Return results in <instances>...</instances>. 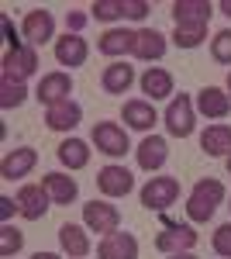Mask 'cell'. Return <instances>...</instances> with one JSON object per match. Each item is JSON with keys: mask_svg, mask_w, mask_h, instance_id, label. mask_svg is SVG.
Wrapping results in <instances>:
<instances>
[{"mask_svg": "<svg viewBox=\"0 0 231 259\" xmlns=\"http://www.w3.org/2000/svg\"><path fill=\"white\" fill-rule=\"evenodd\" d=\"M221 200H224V183L221 180H197L190 190V197H187V214L190 221H211L214 211L221 207Z\"/></svg>", "mask_w": 231, "mask_h": 259, "instance_id": "6da1fadb", "label": "cell"}, {"mask_svg": "<svg viewBox=\"0 0 231 259\" xmlns=\"http://www.w3.org/2000/svg\"><path fill=\"white\" fill-rule=\"evenodd\" d=\"M4 80H14V83H24L28 76H35V69H38V52H35V45H18V49H7L4 52Z\"/></svg>", "mask_w": 231, "mask_h": 259, "instance_id": "7a4b0ae2", "label": "cell"}, {"mask_svg": "<svg viewBox=\"0 0 231 259\" xmlns=\"http://www.w3.org/2000/svg\"><path fill=\"white\" fill-rule=\"evenodd\" d=\"M179 197V180L176 177H152L142 187V207L149 211H166Z\"/></svg>", "mask_w": 231, "mask_h": 259, "instance_id": "3957f363", "label": "cell"}, {"mask_svg": "<svg viewBox=\"0 0 231 259\" xmlns=\"http://www.w3.org/2000/svg\"><path fill=\"white\" fill-rule=\"evenodd\" d=\"M193 111H197V107H193V100L187 97V94H179V97L169 100L162 121H166V132H169L173 139H190L193 135V124H197V121H193Z\"/></svg>", "mask_w": 231, "mask_h": 259, "instance_id": "277c9868", "label": "cell"}, {"mask_svg": "<svg viewBox=\"0 0 231 259\" xmlns=\"http://www.w3.org/2000/svg\"><path fill=\"white\" fill-rule=\"evenodd\" d=\"M94 145L97 152H104V156H111V159H117V156H124L131 145H128V132L121 128V124H114V121H97L94 124Z\"/></svg>", "mask_w": 231, "mask_h": 259, "instance_id": "5b68a950", "label": "cell"}, {"mask_svg": "<svg viewBox=\"0 0 231 259\" xmlns=\"http://www.w3.org/2000/svg\"><path fill=\"white\" fill-rule=\"evenodd\" d=\"M83 225L90 232L111 235V232H117V225H121V211H117L114 204H107V200H90V204H83Z\"/></svg>", "mask_w": 231, "mask_h": 259, "instance_id": "8992f818", "label": "cell"}, {"mask_svg": "<svg viewBox=\"0 0 231 259\" xmlns=\"http://www.w3.org/2000/svg\"><path fill=\"white\" fill-rule=\"evenodd\" d=\"M18 214L21 218H28V221H38V218H45V211L52 207V197H49V190L41 187V183H24L18 190Z\"/></svg>", "mask_w": 231, "mask_h": 259, "instance_id": "52a82bcc", "label": "cell"}, {"mask_svg": "<svg viewBox=\"0 0 231 259\" xmlns=\"http://www.w3.org/2000/svg\"><path fill=\"white\" fill-rule=\"evenodd\" d=\"M97 190L104 194V197H128L131 190H135V177L124 169V166H104L100 173H97Z\"/></svg>", "mask_w": 231, "mask_h": 259, "instance_id": "ba28073f", "label": "cell"}, {"mask_svg": "<svg viewBox=\"0 0 231 259\" xmlns=\"http://www.w3.org/2000/svg\"><path fill=\"white\" fill-rule=\"evenodd\" d=\"M193 245H197V232H193L190 225H166V232H159L155 235V249L159 252H166V256H173V252H190Z\"/></svg>", "mask_w": 231, "mask_h": 259, "instance_id": "9c48e42d", "label": "cell"}, {"mask_svg": "<svg viewBox=\"0 0 231 259\" xmlns=\"http://www.w3.org/2000/svg\"><path fill=\"white\" fill-rule=\"evenodd\" d=\"M97 259H138V239L131 232H111L97 245Z\"/></svg>", "mask_w": 231, "mask_h": 259, "instance_id": "30bf717a", "label": "cell"}, {"mask_svg": "<svg viewBox=\"0 0 231 259\" xmlns=\"http://www.w3.org/2000/svg\"><path fill=\"white\" fill-rule=\"evenodd\" d=\"M69 94H73V76H69V73H49V76H41L38 90H35V97H38L45 107L66 104Z\"/></svg>", "mask_w": 231, "mask_h": 259, "instance_id": "8fae6325", "label": "cell"}, {"mask_svg": "<svg viewBox=\"0 0 231 259\" xmlns=\"http://www.w3.org/2000/svg\"><path fill=\"white\" fill-rule=\"evenodd\" d=\"M21 31H24V38H28V45H45V41L56 35V18L49 14V11H28L24 14V21H21Z\"/></svg>", "mask_w": 231, "mask_h": 259, "instance_id": "7c38bea8", "label": "cell"}, {"mask_svg": "<svg viewBox=\"0 0 231 259\" xmlns=\"http://www.w3.org/2000/svg\"><path fill=\"white\" fill-rule=\"evenodd\" d=\"M211 14H214V7L207 4V0H176V4H173L176 28H197V24L207 28Z\"/></svg>", "mask_w": 231, "mask_h": 259, "instance_id": "4fadbf2b", "label": "cell"}, {"mask_svg": "<svg viewBox=\"0 0 231 259\" xmlns=\"http://www.w3.org/2000/svg\"><path fill=\"white\" fill-rule=\"evenodd\" d=\"M35 162H38V152L35 149H11L7 156H4V162H0V177L4 180H21L28 177L31 169H35Z\"/></svg>", "mask_w": 231, "mask_h": 259, "instance_id": "5bb4252c", "label": "cell"}, {"mask_svg": "<svg viewBox=\"0 0 231 259\" xmlns=\"http://www.w3.org/2000/svg\"><path fill=\"white\" fill-rule=\"evenodd\" d=\"M197 111L204 118H228L231 114V94L221 87H204L197 94Z\"/></svg>", "mask_w": 231, "mask_h": 259, "instance_id": "9a60e30c", "label": "cell"}, {"mask_svg": "<svg viewBox=\"0 0 231 259\" xmlns=\"http://www.w3.org/2000/svg\"><path fill=\"white\" fill-rule=\"evenodd\" d=\"M86 56H90L86 38H79V35H73V31H66V35L56 41V59H59V66L76 69V66H83V62H86Z\"/></svg>", "mask_w": 231, "mask_h": 259, "instance_id": "2e32d148", "label": "cell"}, {"mask_svg": "<svg viewBox=\"0 0 231 259\" xmlns=\"http://www.w3.org/2000/svg\"><path fill=\"white\" fill-rule=\"evenodd\" d=\"M131 56L142 59V62H159L166 56V35L155 31V28H142L135 35V52Z\"/></svg>", "mask_w": 231, "mask_h": 259, "instance_id": "e0dca14e", "label": "cell"}, {"mask_svg": "<svg viewBox=\"0 0 231 259\" xmlns=\"http://www.w3.org/2000/svg\"><path fill=\"white\" fill-rule=\"evenodd\" d=\"M79 121H83V107L76 100H66V104H56V107H45V124L52 132H73Z\"/></svg>", "mask_w": 231, "mask_h": 259, "instance_id": "ac0fdd59", "label": "cell"}, {"mask_svg": "<svg viewBox=\"0 0 231 259\" xmlns=\"http://www.w3.org/2000/svg\"><path fill=\"white\" fill-rule=\"evenodd\" d=\"M135 156H138V166H142L145 173H152V169H159V166H166L169 145H166V139H159V135H149V139L135 149Z\"/></svg>", "mask_w": 231, "mask_h": 259, "instance_id": "d6986e66", "label": "cell"}, {"mask_svg": "<svg viewBox=\"0 0 231 259\" xmlns=\"http://www.w3.org/2000/svg\"><path fill=\"white\" fill-rule=\"evenodd\" d=\"M41 187L49 190L52 204H73L79 197V183L73 177H66V173H45Z\"/></svg>", "mask_w": 231, "mask_h": 259, "instance_id": "ffe728a7", "label": "cell"}, {"mask_svg": "<svg viewBox=\"0 0 231 259\" xmlns=\"http://www.w3.org/2000/svg\"><path fill=\"white\" fill-rule=\"evenodd\" d=\"M59 245H62V252L73 259H83L90 252V235H86V228H79L73 221H66L62 228H59Z\"/></svg>", "mask_w": 231, "mask_h": 259, "instance_id": "44dd1931", "label": "cell"}, {"mask_svg": "<svg viewBox=\"0 0 231 259\" xmlns=\"http://www.w3.org/2000/svg\"><path fill=\"white\" fill-rule=\"evenodd\" d=\"M135 35L138 31H128V28H111L100 35L97 49L104 56H128V52H135Z\"/></svg>", "mask_w": 231, "mask_h": 259, "instance_id": "7402d4cb", "label": "cell"}, {"mask_svg": "<svg viewBox=\"0 0 231 259\" xmlns=\"http://www.w3.org/2000/svg\"><path fill=\"white\" fill-rule=\"evenodd\" d=\"M121 118L128 121V128H135V132H152V124L159 121L152 100H128L124 111H121Z\"/></svg>", "mask_w": 231, "mask_h": 259, "instance_id": "603a6c76", "label": "cell"}, {"mask_svg": "<svg viewBox=\"0 0 231 259\" xmlns=\"http://www.w3.org/2000/svg\"><path fill=\"white\" fill-rule=\"evenodd\" d=\"M104 90L107 94H128V87L135 83V66H128V62H111L107 69H104Z\"/></svg>", "mask_w": 231, "mask_h": 259, "instance_id": "cb8c5ba5", "label": "cell"}, {"mask_svg": "<svg viewBox=\"0 0 231 259\" xmlns=\"http://www.w3.org/2000/svg\"><path fill=\"white\" fill-rule=\"evenodd\" d=\"M142 94H149V100H162L173 94V76L159 66H149L142 73Z\"/></svg>", "mask_w": 231, "mask_h": 259, "instance_id": "d4e9b609", "label": "cell"}, {"mask_svg": "<svg viewBox=\"0 0 231 259\" xmlns=\"http://www.w3.org/2000/svg\"><path fill=\"white\" fill-rule=\"evenodd\" d=\"M200 149L207 156H231V124H211L200 135Z\"/></svg>", "mask_w": 231, "mask_h": 259, "instance_id": "484cf974", "label": "cell"}, {"mask_svg": "<svg viewBox=\"0 0 231 259\" xmlns=\"http://www.w3.org/2000/svg\"><path fill=\"white\" fill-rule=\"evenodd\" d=\"M56 156H59L62 166H69V169H83V166L90 162V145H86L83 139H66L56 149Z\"/></svg>", "mask_w": 231, "mask_h": 259, "instance_id": "4316f807", "label": "cell"}, {"mask_svg": "<svg viewBox=\"0 0 231 259\" xmlns=\"http://www.w3.org/2000/svg\"><path fill=\"white\" fill-rule=\"evenodd\" d=\"M28 100V90L24 83H14V80H0V107L11 111V107H21Z\"/></svg>", "mask_w": 231, "mask_h": 259, "instance_id": "83f0119b", "label": "cell"}, {"mask_svg": "<svg viewBox=\"0 0 231 259\" xmlns=\"http://www.w3.org/2000/svg\"><path fill=\"white\" fill-rule=\"evenodd\" d=\"M90 11H94L97 21H117L124 18V0H94Z\"/></svg>", "mask_w": 231, "mask_h": 259, "instance_id": "f1b7e54d", "label": "cell"}, {"mask_svg": "<svg viewBox=\"0 0 231 259\" xmlns=\"http://www.w3.org/2000/svg\"><path fill=\"white\" fill-rule=\"evenodd\" d=\"M211 56H214V62H221V66H231V28L217 31V35L211 38Z\"/></svg>", "mask_w": 231, "mask_h": 259, "instance_id": "f546056e", "label": "cell"}, {"mask_svg": "<svg viewBox=\"0 0 231 259\" xmlns=\"http://www.w3.org/2000/svg\"><path fill=\"white\" fill-rule=\"evenodd\" d=\"M21 245H24V235H21L14 225H4L0 228V256H14V252H21Z\"/></svg>", "mask_w": 231, "mask_h": 259, "instance_id": "4dcf8cb0", "label": "cell"}, {"mask_svg": "<svg viewBox=\"0 0 231 259\" xmlns=\"http://www.w3.org/2000/svg\"><path fill=\"white\" fill-rule=\"evenodd\" d=\"M204 38H207V28L204 24H197V28H176L173 31V41L179 49H197Z\"/></svg>", "mask_w": 231, "mask_h": 259, "instance_id": "1f68e13d", "label": "cell"}, {"mask_svg": "<svg viewBox=\"0 0 231 259\" xmlns=\"http://www.w3.org/2000/svg\"><path fill=\"white\" fill-rule=\"evenodd\" d=\"M214 252L231 259V221L228 225H217V232H214Z\"/></svg>", "mask_w": 231, "mask_h": 259, "instance_id": "d6a6232c", "label": "cell"}, {"mask_svg": "<svg viewBox=\"0 0 231 259\" xmlns=\"http://www.w3.org/2000/svg\"><path fill=\"white\" fill-rule=\"evenodd\" d=\"M149 11H152V7H149V0H124V18L142 21Z\"/></svg>", "mask_w": 231, "mask_h": 259, "instance_id": "836d02e7", "label": "cell"}, {"mask_svg": "<svg viewBox=\"0 0 231 259\" xmlns=\"http://www.w3.org/2000/svg\"><path fill=\"white\" fill-rule=\"evenodd\" d=\"M14 211H21V207H18V200H11V197H0V218H4V225H7V218H11Z\"/></svg>", "mask_w": 231, "mask_h": 259, "instance_id": "e575fe53", "label": "cell"}, {"mask_svg": "<svg viewBox=\"0 0 231 259\" xmlns=\"http://www.w3.org/2000/svg\"><path fill=\"white\" fill-rule=\"evenodd\" d=\"M66 24L73 28V35H79V28L86 24V14H69V18H66Z\"/></svg>", "mask_w": 231, "mask_h": 259, "instance_id": "d590c367", "label": "cell"}, {"mask_svg": "<svg viewBox=\"0 0 231 259\" xmlns=\"http://www.w3.org/2000/svg\"><path fill=\"white\" fill-rule=\"evenodd\" d=\"M217 11H221V14H228V18H231V0H221V4H217Z\"/></svg>", "mask_w": 231, "mask_h": 259, "instance_id": "8d00e7d4", "label": "cell"}, {"mask_svg": "<svg viewBox=\"0 0 231 259\" xmlns=\"http://www.w3.org/2000/svg\"><path fill=\"white\" fill-rule=\"evenodd\" d=\"M31 259H62V256H59V252H35Z\"/></svg>", "mask_w": 231, "mask_h": 259, "instance_id": "74e56055", "label": "cell"}, {"mask_svg": "<svg viewBox=\"0 0 231 259\" xmlns=\"http://www.w3.org/2000/svg\"><path fill=\"white\" fill-rule=\"evenodd\" d=\"M166 259H197L193 252H173V256H166Z\"/></svg>", "mask_w": 231, "mask_h": 259, "instance_id": "f35d334b", "label": "cell"}, {"mask_svg": "<svg viewBox=\"0 0 231 259\" xmlns=\"http://www.w3.org/2000/svg\"><path fill=\"white\" fill-rule=\"evenodd\" d=\"M224 166H228V173H231V156H228V162H224Z\"/></svg>", "mask_w": 231, "mask_h": 259, "instance_id": "ab89813d", "label": "cell"}, {"mask_svg": "<svg viewBox=\"0 0 231 259\" xmlns=\"http://www.w3.org/2000/svg\"><path fill=\"white\" fill-rule=\"evenodd\" d=\"M228 94H231V73H228Z\"/></svg>", "mask_w": 231, "mask_h": 259, "instance_id": "60d3db41", "label": "cell"}, {"mask_svg": "<svg viewBox=\"0 0 231 259\" xmlns=\"http://www.w3.org/2000/svg\"><path fill=\"white\" fill-rule=\"evenodd\" d=\"M228 207H231V204H228Z\"/></svg>", "mask_w": 231, "mask_h": 259, "instance_id": "b9f144b4", "label": "cell"}]
</instances>
